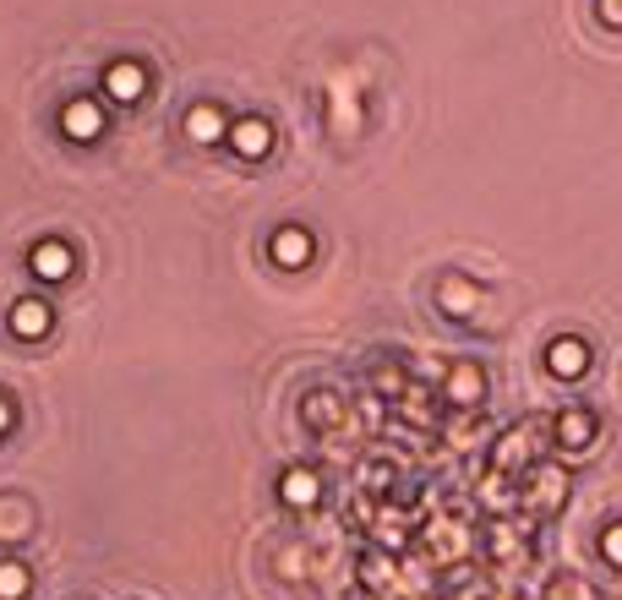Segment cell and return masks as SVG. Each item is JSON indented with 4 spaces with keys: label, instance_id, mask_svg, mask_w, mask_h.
Returning <instances> with one entry per match:
<instances>
[{
    "label": "cell",
    "instance_id": "6da1fadb",
    "mask_svg": "<svg viewBox=\"0 0 622 600\" xmlns=\"http://www.w3.org/2000/svg\"><path fill=\"white\" fill-rule=\"evenodd\" d=\"M590 360H596V355H590V344H585V338H574V333H563V338H552V344H546V371H552V377H563V382L585 377V371H590Z\"/></svg>",
    "mask_w": 622,
    "mask_h": 600
},
{
    "label": "cell",
    "instance_id": "7a4b0ae2",
    "mask_svg": "<svg viewBox=\"0 0 622 600\" xmlns=\"http://www.w3.org/2000/svg\"><path fill=\"white\" fill-rule=\"evenodd\" d=\"M596 415L585 410V404H568L563 415H557V448L563 453H590V443H596Z\"/></svg>",
    "mask_w": 622,
    "mask_h": 600
},
{
    "label": "cell",
    "instance_id": "3957f363",
    "mask_svg": "<svg viewBox=\"0 0 622 600\" xmlns=\"http://www.w3.org/2000/svg\"><path fill=\"white\" fill-rule=\"evenodd\" d=\"M104 93H110L115 104H137V99L148 93V71H143L137 60H115V66L104 71Z\"/></svg>",
    "mask_w": 622,
    "mask_h": 600
},
{
    "label": "cell",
    "instance_id": "277c9868",
    "mask_svg": "<svg viewBox=\"0 0 622 600\" xmlns=\"http://www.w3.org/2000/svg\"><path fill=\"white\" fill-rule=\"evenodd\" d=\"M60 126H66V137H71V143H93V137L104 132V115H99V104H93V99H71V104L60 110Z\"/></svg>",
    "mask_w": 622,
    "mask_h": 600
},
{
    "label": "cell",
    "instance_id": "5b68a950",
    "mask_svg": "<svg viewBox=\"0 0 622 600\" xmlns=\"http://www.w3.org/2000/svg\"><path fill=\"white\" fill-rule=\"evenodd\" d=\"M480 393H486V377H480V366H475V360H459V366L448 371V404L475 410V404H480Z\"/></svg>",
    "mask_w": 622,
    "mask_h": 600
},
{
    "label": "cell",
    "instance_id": "8992f818",
    "mask_svg": "<svg viewBox=\"0 0 622 600\" xmlns=\"http://www.w3.org/2000/svg\"><path fill=\"white\" fill-rule=\"evenodd\" d=\"M27 263H33V274H38V279H49V285L71 279V246H60V241H38Z\"/></svg>",
    "mask_w": 622,
    "mask_h": 600
},
{
    "label": "cell",
    "instance_id": "52a82bcc",
    "mask_svg": "<svg viewBox=\"0 0 622 600\" xmlns=\"http://www.w3.org/2000/svg\"><path fill=\"white\" fill-rule=\"evenodd\" d=\"M230 143H235L241 158H268V148H274V126H268V121H257V115H246V121H235Z\"/></svg>",
    "mask_w": 622,
    "mask_h": 600
},
{
    "label": "cell",
    "instance_id": "ba28073f",
    "mask_svg": "<svg viewBox=\"0 0 622 600\" xmlns=\"http://www.w3.org/2000/svg\"><path fill=\"white\" fill-rule=\"evenodd\" d=\"M279 497L290 502V508H316V497H322V480H316V469H285L279 475Z\"/></svg>",
    "mask_w": 622,
    "mask_h": 600
},
{
    "label": "cell",
    "instance_id": "9c48e42d",
    "mask_svg": "<svg viewBox=\"0 0 622 600\" xmlns=\"http://www.w3.org/2000/svg\"><path fill=\"white\" fill-rule=\"evenodd\" d=\"M274 263H279V268H307L311 263V235L301 224H285V230L274 235Z\"/></svg>",
    "mask_w": 622,
    "mask_h": 600
},
{
    "label": "cell",
    "instance_id": "30bf717a",
    "mask_svg": "<svg viewBox=\"0 0 622 600\" xmlns=\"http://www.w3.org/2000/svg\"><path fill=\"white\" fill-rule=\"evenodd\" d=\"M11 333L16 338H44L49 333V305L44 300H16L11 305Z\"/></svg>",
    "mask_w": 622,
    "mask_h": 600
},
{
    "label": "cell",
    "instance_id": "8fae6325",
    "mask_svg": "<svg viewBox=\"0 0 622 600\" xmlns=\"http://www.w3.org/2000/svg\"><path fill=\"white\" fill-rule=\"evenodd\" d=\"M186 132H191V143H219V137H224V115H219V104H191Z\"/></svg>",
    "mask_w": 622,
    "mask_h": 600
},
{
    "label": "cell",
    "instance_id": "7c38bea8",
    "mask_svg": "<svg viewBox=\"0 0 622 600\" xmlns=\"http://www.w3.org/2000/svg\"><path fill=\"white\" fill-rule=\"evenodd\" d=\"M437 300H443V311H454V316H469L475 311V300H480V290L469 285V279H443V290H437Z\"/></svg>",
    "mask_w": 622,
    "mask_h": 600
},
{
    "label": "cell",
    "instance_id": "4fadbf2b",
    "mask_svg": "<svg viewBox=\"0 0 622 600\" xmlns=\"http://www.w3.org/2000/svg\"><path fill=\"white\" fill-rule=\"evenodd\" d=\"M33 590V574H27V563H0V600H22Z\"/></svg>",
    "mask_w": 622,
    "mask_h": 600
},
{
    "label": "cell",
    "instance_id": "5bb4252c",
    "mask_svg": "<svg viewBox=\"0 0 622 600\" xmlns=\"http://www.w3.org/2000/svg\"><path fill=\"white\" fill-rule=\"evenodd\" d=\"M535 491H541V508H563L568 502V475L563 469H541L535 475Z\"/></svg>",
    "mask_w": 622,
    "mask_h": 600
},
{
    "label": "cell",
    "instance_id": "9a60e30c",
    "mask_svg": "<svg viewBox=\"0 0 622 600\" xmlns=\"http://www.w3.org/2000/svg\"><path fill=\"white\" fill-rule=\"evenodd\" d=\"M307 421H311V426H333V421H338V404H333L327 393H311V399H307Z\"/></svg>",
    "mask_w": 622,
    "mask_h": 600
},
{
    "label": "cell",
    "instance_id": "2e32d148",
    "mask_svg": "<svg viewBox=\"0 0 622 600\" xmlns=\"http://www.w3.org/2000/svg\"><path fill=\"white\" fill-rule=\"evenodd\" d=\"M601 557H607L612 568H622V519H618V524H607V530H601Z\"/></svg>",
    "mask_w": 622,
    "mask_h": 600
},
{
    "label": "cell",
    "instance_id": "e0dca14e",
    "mask_svg": "<svg viewBox=\"0 0 622 600\" xmlns=\"http://www.w3.org/2000/svg\"><path fill=\"white\" fill-rule=\"evenodd\" d=\"M596 11H601L607 27H622V0H596Z\"/></svg>",
    "mask_w": 622,
    "mask_h": 600
},
{
    "label": "cell",
    "instance_id": "ac0fdd59",
    "mask_svg": "<svg viewBox=\"0 0 622 600\" xmlns=\"http://www.w3.org/2000/svg\"><path fill=\"white\" fill-rule=\"evenodd\" d=\"M11 421H16V410H11V399H5V393H0V437H5V432H11Z\"/></svg>",
    "mask_w": 622,
    "mask_h": 600
}]
</instances>
